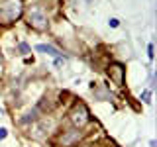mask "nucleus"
Segmentation results:
<instances>
[{"mask_svg":"<svg viewBox=\"0 0 157 147\" xmlns=\"http://www.w3.org/2000/svg\"><path fill=\"white\" fill-rule=\"evenodd\" d=\"M145 104H151V90H144V94H141Z\"/></svg>","mask_w":157,"mask_h":147,"instance_id":"1a4fd4ad","label":"nucleus"},{"mask_svg":"<svg viewBox=\"0 0 157 147\" xmlns=\"http://www.w3.org/2000/svg\"><path fill=\"white\" fill-rule=\"evenodd\" d=\"M149 147H157V141L155 139H149Z\"/></svg>","mask_w":157,"mask_h":147,"instance_id":"ddd939ff","label":"nucleus"},{"mask_svg":"<svg viewBox=\"0 0 157 147\" xmlns=\"http://www.w3.org/2000/svg\"><path fill=\"white\" fill-rule=\"evenodd\" d=\"M0 118H4V110H2V108H0Z\"/></svg>","mask_w":157,"mask_h":147,"instance_id":"4468645a","label":"nucleus"},{"mask_svg":"<svg viewBox=\"0 0 157 147\" xmlns=\"http://www.w3.org/2000/svg\"><path fill=\"white\" fill-rule=\"evenodd\" d=\"M22 0H0V22L12 24L22 16Z\"/></svg>","mask_w":157,"mask_h":147,"instance_id":"f257e3e1","label":"nucleus"},{"mask_svg":"<svg viewBox=\"0 0 157 147\" xmlns=\"http://www.w3.org/2000/svg\"><path fill=\"white\" fill-rule=\"evenodd\" d=\"M124 73H126V69L122 67L120 63H112V65L108 67V75H110V78L116 82L118 86L124 85Z\"/></svg>","mask_w":157,"mask_h":147,"instance_id":"39448f33","label":"nucleus"},{"mask_svg":"<svg viewBox=\"0 0 157 147\" xmlns=\"http://www.w3.org/2000/svg\"><path fill=\"white\" fill-rule=\"evenodd\" d=\"M108 26H110V28H118V26H120V20H118V18H110V20H108Z\"/></svg>","mask_w":157,"mask_h":147,"instance_id":"9d476101","label":"nucleus"},{"mask_svg":"<svg viewBox=\"0 0 157 147\" xmlns=\"http://www.w3.org/2000/svg\"><path fill=\"white\" fill-rule=\"evenodd\" d=\"M71 122H73V126L77 127V130H81L82 126H86L88 122H90V118H88V110H86V106L82 104V102H78V104H75V108L71 110Z\"/></svg>","mask_w":157,"mask_h":147,"instance_id":"f03ea898","label":"nucleus"},{"mask_svg":"<svg viewBox=\"0 0 157 147\" xmlns=\"http://www.w3.org/2000/svg\"><path fill=\"white\" fill-rule=\"evenodd\" d=\"M6 137H8V130H6V127H0V141L6 139Z\"/></svg>","mask_w":157,"mask_h":147,"instance_id":"9b49d317","label":"nucleus"},{"mask_svg":"<svg viewBox=\"0 0 157 147\" xmlns=\"http://www.w3.org/2000/svg\"><path fill=\"white\" fill-rule=\"evenodd\" d=\"M81 137H82V131L77 130V127H73V130L63 131V135H61V139H59V141H61L63 147H73L75 143L81 141Z\"/></svg>","mask_w":157,"mask_h":147,"instance_id":"20e7f679","label":"nucleus"},{"mask_svg":"<svg viewBox=\"0 0 157 147\" xmlns=\"http://www.w3.org/2000/svg\"><path fill=\"white\" fill-rule=\"evenodd\" d=\"M29 122H37V108L29 110L28 114H24V118H20V124H29Z\"/></svg>","mask_w":157,"mask_h":147,"instance_id":"0eeeda50","label":"nucleus"},{"mask_svg":"<svg viewBox=\"0 0 157 147\" xmlns=\"http://www.w3.org/2000/svg\"><path fill=\"white\" fill-rule=\"evenodd\" d=\"M147 57L153 59V43H149V45H147Z\"/></svg>","mask_w":157,"mask_h":147,"instance_id":"f8f14e48","label":"nucleus"},{"mask_svg":"<svg viewBox=\"0 0 157 147\" xmlns=\"http://www.w3.org/2000/svg\"><path fill=\"white\" fill-rule=\"evenodd\" d=\"M18 51H20V55H28V53L32 51V47H29L28 43L22 41V43H18Z\"/></svg>","mask_w":157,"mask_h":147,"instance_id":"6e6552de","label":"nucleus"},{"mask_svg":"<svg viewBox=\"0 0 157 147\" xmlns=\"http://www.w3.org/2000/svg\"><path fill=\"white\" fill-rule=\"evenodd\" d=\"M28 24L33 29H37V32H45V29L49 28L47 16L43 14V10H32V12L28 14Z\"/></svg>","mask_w":157,"mask_h":147,"instance_id":"7ed1b4c3","label":"nucleus"},{"mask_svg":"<svg viewBox=\"0 0 157 147\" xmlns=\"http://www.w3.org/2000/svg\"><path fill=\"white\" fill-rule=\"evenodd\" d=\"M37 51H41V53H47V55H51V57H63V53L59 51L57 47H53V45H45V43H39V45H36Z\"/></svg>","mask_w":157,"mask_h":147,"instance_id":"423d86ee","label":"nucleus"}]
</instances>
